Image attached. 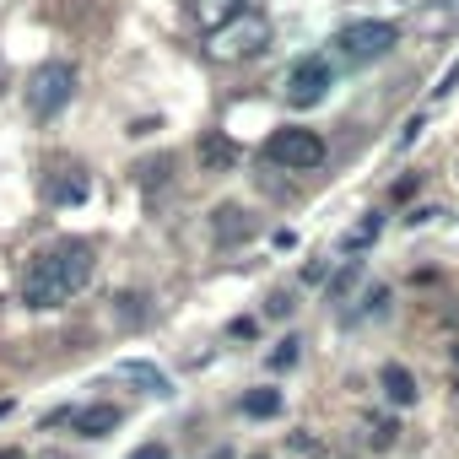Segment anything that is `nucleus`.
Wrapping results in <instances>:
<instances>
[{"label": "nucleus", "instance_id": "423d86ee", "mask_svg": "<svg viewBox=\"0 0 459 459\" xmlns=\"http://www.w3.org/2000/svg\"><path fill=\"white\" fill-rule=\"evenodd\" d=\"M325 92H330V65H325L319 55H314V60H298L292 76H287V103H292V108H314Z\"/></svg>", "mask_w": 459, "mask_h": 459}, {"label": "nucleus", "instance_id": "5701e85b", "mask_svg": "<svg viewBox=\"0 0 459 459\" xmlns=\"http://www.w3.org/2000/svg\"><path fill=\"white\" fill-rule=\"evenodd\" d=\"M249 459H265V454H249Z\"/></svg>", "mask_w": 459, "mask_h": 459}, {"label": "nucleus", "instance_id": "9d476101", "mask_svg": "<svg viewBox=\"0 0 459 459\" xmlns=\"http://www.w3.org/2000/svg\"><path fill=\"white\" fill-rule=\"evenodd\" d=\"M249 233H255V227H249L244 205H216V238L221 244H244Z\"/></svg>", "mask_w": 459, "mask_h": 459}, {"label": "nucleus", "instance_id": "aec40b11", "mask_svg": "<svg viewBox=\"0 0 459 459\" xmlns=\"http://www.w3.org/2000/svg\"><path fill=\"white\" fill-rule=\"evenodd\" d=\"M0 459H28V454L22 448H0Z\"/></svg>", "mask_w": 459, "mask_h": 459}, {"label": "nucleus", "instance_id": "a211bd4d", "mask_svg": "<svg viewBox=\"0 0 459 459\" xmlns=\"http://www.w3.org/2000/svg\"><path fill=\"white\" fill-rule=\"evenodd\" d=\"M292 448H298V454H319L325 443H319V437H303V432H292Z\"/></svg>", "mask_w": 459, "mask_h": 459}, {"label": "nucleus", "instance_id": "dca6fc26", "mask_svg": "<svg viewBox=\"0 0 459 459\" xmlns=\"http://www.w3.org/2000/svg\"><path fill=\"white\" fill-rule=\"evenodd\" d=\"M292 362H298V341H281L276 357H271V368H292Z\"/></svg>", "mask_w": 459, "mask_h": 459}, {"label": "nucleus", "instance_id": "412c9836", "mask_svg": "<svg viewBox=\"0 0 459 459\" xmlns=\"http://www.w3.org/2000/svg\"><path fill=\"white\" fill-rule=\"evenodd\" d=\"M44 459H65V454H44Z\"/></svg>", "mask_w": 459, "mask_h": 459}, {"label": "nucleus", "instance_id": "b1692460", "mask_svg": "<svg viewBox=\"0 0 459 459\" xmlns=\"http://www.w3.org/2000/svg\"><path fill=\"white\" fill-rule=\"evenodd\" d=\"M454 389H459V378H454Z\"/></svg>", "mask_w": 459, "mask_h": 459}, {"label": "nucleus", "instance_id": "9b49d317", "mask_svg": "<svg viewBox=\"0 0 459 459\" xmlns=\"http://www.w3.org/2000/svg\"><path fill=\"white\" fill-rule=\"evenodd\" d=\"M233 162H238V146L227 141V135H205V141H200V168H205V173L233 168Z\"/></svg>", "mask_w": 459, "mask_h": 459}, {"label": "nucleus", "instance_id": "f8f14e48", "mask_svg": "<svg viewBox=\"0 0 459 459\" xmlns=\"http://www.w3.org/2000/svg\"><path fill=\"white\" fill-rule=\"evenodd\" d=\"M49 200H60V205H76V200H87V178H82V173L49 178Z\"/></svg>", "mask_w": 459, "mask_h": 459}, {"label": "nucleus", "instance_id": "7ed1b4c3", "mask_svg": "<svg viewBox=\"0 0 459 459\" xmlns=\"http://www.w3.org/2000/svg\"><path fill=\"white\" fill-rule=\"evenodd\" d=\"M265 49H271V22L255 17V12H238L227 28L211 33V55H216V60H255V55H265Z\"/></svg>", "mask_w": 459, "mask_h": 459}, {"label": "nucleus", "instance_id": "6e6552de", "mask_svg": "<svg viewBox=\"0 0 459 459\" xmlns=\"http://www.w3.org/2000/svg\"><path fill=\"white\" fill-rule=\"evenodd\" d=\"M71 427L87 432V437H103L119 427V405H87V411H71Z\"/></svg>", "mask_w": 459, "mask_h": 459}, {"label": "nucleus", "instance_id": "0eeeda50", "mask_svg": "<svg viewBox=\"0 0 459 459\" xmlns=\"http://www.w3.org/2000/svg\"><path fill=\"white\" fill-rule=\"evenodd\" d=\"M189 12H195V22L205 28V33H216V28H227L238 12H249V0H189Z\"/></svg>", "mask_w": 459, "mask_h": 459}, {"label": "nucleus", "instance_id": "39448f33", "mask_svg": "<svg viewBox=\"0 0 459 459\" xmlns=\"http://www.w3.org/2000/svg\"><path fill=\"white\" fill-rule=\"evenodd\" d=\"M71 92H76V71H71L65 60L39 65V71H33V87H28V108H33L39 119H49V114H60V108L71 103Z\"/></svg>", "mask_w": 459, "mask_h": 459}, {"label": "nucleus", "instance_id": "f3484780", "mask_svg": "<svg viewBox=\"0 0 459 459\" xmlns=\"http://www.w3.org/2000/svg\"><path fill=\"white\" fill-rule=\"evenodd\" d=\"M287 314H292V298H287V292H276V298H271V319H287Z\"/></svg>", "mask_w": 459, "mask_h": 459}, {"label": "nucleus", "instance_id": "ddd939ff", "mask_svg": "<svg viewBox=\"0 0 459 459\" xmlns=\"http://www.w3.org/2000/svg\"><path fill=\"white\" fill-rule=\"evenodd\" d=\"M244 411H249V416H276V411H281V394H276V389H249V394H244Z\"/></svg>", "mask_w": 459, "mask_h": 459}, {"label": "nucleus", "instance_id": "4be33fe9", "mask_svg": "<svg viewBox=\"0 0 459 459\" xmlns=\"http://www.w3.org/2000/svg\"><path fill=\"white\" fill-rule=\"evenodd\" d=\"M454 362H459V346H454Z\"/></svg>", "mask_w": 459, "mask_h": 459}, {"label": "nucleus", "instance_id": "4468645a", "mask_svg": "<svg viewBox=\"0 0 459 459\" xmlns=\"http://www.w3.org/2000/svg\"><path fill=\"white\" fill-rule=\"evenodd\" d=\"M168 168H173V157H152V162H141V168H135V178H141V189H162V178H168Z\"/></svg>", "mask_w": 459, "mask_h": 459}, {"label": "nucleus", "instance_id": "20e7f679", "mask_svg": "<svg viewBox=\"0 0 459 459\" xmlns=\"http://www.w3.org/2000/svg\"><path fill=\"white\" fill-rule=\"evenodd\" d=\"M265 162H276V168H287V173H314V168L325 162V135L287 125V130H276V135L265 141Z\"/></svg>", "mask_w": 459, "mask_h": 459}, {"label": "nucleus", "instance_id": "2eb2a0df", "mask_svg": "<svg viewBox=\"0 0 459 459\" xmlns=\"http://www.w3.org/2000/svg\"><path fill=\"white\" fill-rule=\"evenodd\" d=\"M125 373H130V378H135V384H146V389H152V394H168V378H162V373H157V368H146V362H125Z\"/></svg>", "mask_w": 459, "mask_h": 459}, {"label": "nucleus", "instance_id": "f257e3e1", "mask_svg": "<svg viewBox=\"0 0 459 459\" xmlns=\"http://www.w3.org/2000/svg\"><path fill=\"white\" fill-rule=\"evenodd\" d=\"M87 281H92V249H87L82 238H71V244L44 249V255L28 265V276H22V303H28V308H60V303H71Z\"/></svg>", "mask_w": 459, "mask_h": 459}, {"label": "nucleus", "instance_id": "1a4fd4ad", "mask_svg": "<svg viewBox=\"0 0 459 459\" xmlns=\"http://www.w3.org/2000/svg\"><path fill=\"white\" fill-rule=\"evenodd\" d=\"M378 384H384V394H389L394 405H411V400H416V378H411V368H405V362H384Z\"/></svg>", "mask_w": 459, "mask_h": 459}, {"label": "nucleus", "instance_id": "6ab92c4d", "mask_svg": "<svg viewBox=\"0 0 459 459\" xmlns=\"http://www.w3.org/2000/svg\"><path fill=\"white\" fill-rule=\"evenodd\" d=\"M135 459H168V448L162 443H146V448H135Z\"/></svg>", "mask_w": 459, "mask_h": 459}, {"label": "nucleus", "instance_id": "f03ea898", "mask_svg": "<svg viewBox=\"0 0 459 459\" xmlns=\"http://www.w3.org/2000/svg\"><path fill=\"white\" fill-rule=\"evenodd\" d=\"M394 44H400L394 22H378V17H368V22H346V28L335 33V55H341L346 65H373V60H384Z\"/></svg>", "mask_w": 459, "mask_h": 459}]
</instances>
